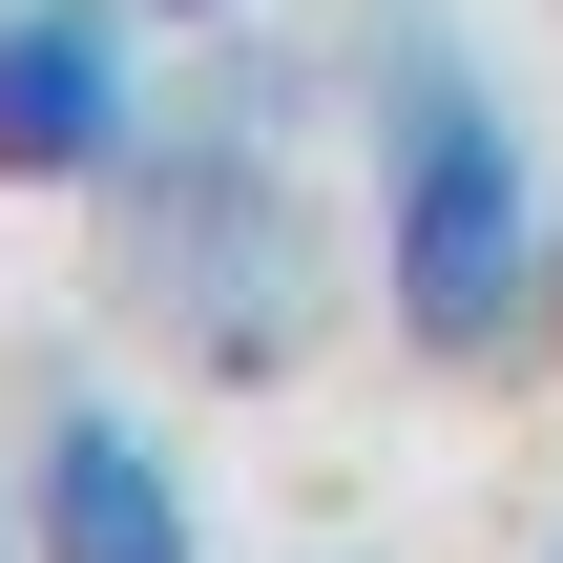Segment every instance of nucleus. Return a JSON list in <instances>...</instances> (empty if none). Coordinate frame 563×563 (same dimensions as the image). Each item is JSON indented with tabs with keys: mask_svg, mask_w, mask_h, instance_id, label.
Returning <instances> with one entry per match:
<instances>
[{
	"mask_svg": "<svg viewBox=\"0 0 563 563\" xmlns=\"http://www.w3.org/2000/svg\"><path fill=\"white\" fill-rule=\"evenodd\" d=\"M0 563H21V481H0Z\"/></svg>",
	"mask_w": 563,
	"mask_h": 563,
	"instance_id": "obj_7",
	"label": "nucleus"
},
{
	"mask_svg": "<svg viewBox=\"0 0 563 563\" xmlns=\"http://www.w3.org/2000/svg\"><path fill=\"white\" fill-rule=\"evenodd\" d=\"M334 146H355V251H376V334L418 376H522L543 355V125L501 84V42L460 0H355L334 21Z\"/></svg>",
	"mask_w": 563,
	"mask_h": 563,
	"instance_id": "obj_2",
	"label": "nucleus"
},
{
	"mask_svg": "<svg viewBox=\"0 0 563 563\" xmlns=\"http://www.w3.org/2000/svg\"><path fill=\"white\" fill-rule=\"evenodd\" d=\"M146 21H167V42H209V21H251V0H146Z\"/></svg>",
	"mask_w": 563,
	"mask_h": 563,
	"instance_id": "obj_5",
	"label": "nucleus"
},
{
	"mask_svg": "<svg viewBox=\"0 0 563 563\" xmlns=\"http://www.w3.org/2000/svg\"><path fill=\"white\" fill-rule=\"evenodd\" d=\"M167 104L146 0H0V188H104Z\"/></svg>",
	"mask_w": 563,
	"mask_h": 563,
	"instance_id": "obj_4",
	"label": "nucleus"
},
{
	"mask_svg": "<svg viewBox=\"0 0 563 563\" xmlns=\"http://www.w3.org/2000/svg\"><path fill=\"white\" fill-rule=\"evenodd\" d=\"M84 209H104L125 334L188 355L209 397H272V376H313V355L376 313L355 146H334V42H272V0L209 21V63L146 104V146H125Z\"/></svg>",
	"mask_w": 563,
	"mask_h": 563,
	"instance_id": "obj_1",
	"label": "nucleus"
},
{
	"mask_svg": "<svg viewBox=\"0 0 563 563\" xmlns=\"http://www.w3.org/2000/svg\"><path fill=\"white\" fill-rule=\"evenodd\" d=\"M0 481H21V563H209L188 439L146 397H104V376H42L21 439H0Z\"/></svg>",
	"mask_w": 563,
	"mask_h": 563,
	"instance_id": "obj_3",
	"label": "nucleus"
},
{
	"mask_svg": "<svg viewBox=\"0 0 563 563\" xmlns=\"http://www.w3.org/2000/svg\"><path fill=\"white\" fill-rule=\"evenodd\" d=\"M543 563H563V543H543Z\"/></svg>",
	"mask_w": 563,
	"mask_h": 563,
	"instance_id": "obj_8",
	"label": "nucleus"
},
{
	"mask_svg": "<svg viewBox=\"0 0 563 563\" xmlns=\"http://www.w3.org/2000/svg\"><path fill=\"white\" fill-rule=\"evenodd\" d=\"M543 355H563V251H543Z\"/></svg>",
	"mask_w": 563,
	"mask_h": 563,
	"instance_id": "obj_6",
	"label": "nucleus"
}]
</instances>
